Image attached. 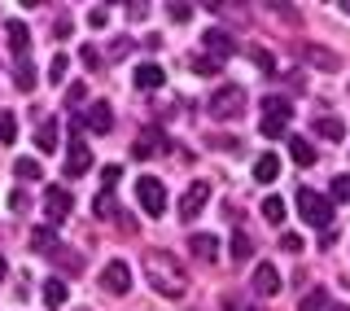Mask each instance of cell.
<instances>
[{
    "instance_id": "1",
    "label": "cell",
    "mask_w": 350,
    "mask_h": 311,
    "mask_svg": "<svg viewBox=\"0 0 350 311\" xmlns=\"http://www.w3.org/2000/svg\"><path fill=\"white\" fill-rule=\"evenodd\" d=\"M145 268H149V285L158 290L162 298H184V276H180V263L171 259V254H162V250H153L149 259H145Z\"/></svg>"
},
{
    "instance_id": "2",
    "label": "cell",
    "mask_w": 350,
    "mask_h": 311,
    "mask_svg": "<svg viewBox=\"0 0 350 311\" xmlns=\"http://www.w3.org/2000/svg\"><path fill=\"white\" fill-rule=\"evenodd\" d=\"M298 215L315 228H328L333 224V202L324 193H315V188H298Z\"/></svg>"
},
{
    "instance_id": "3",
    "label": "cell",
    "mask_w": 350,
    "mask_h": 311,
    "mask_svg": "<svg viewBox=\"0 0 350 311\" xmlns=\"http://www.w3.org/2000/svg\"><path fill=\"white\" fill-rule=\"evenodd\" d=\"M241 110H245V92H241L237 84H224L219 92H211V101H206V114L219 119V123H224V119H237Z\"/></svg>"
},
{
    "instance_id": "4",
    "label": "cell",
    "mask_w": 350,
    "mask_h": 311,
    "mask_svg": "<svg viewBox=\"0 0 350 311\" xmlns=\"http://www.w3.org/2000/svg\"><path fill=\"white\" fill-rule=\"evenodd\" d=\"M136 202H140V210H145V215L158 219L162 210H167V188H162V180L140 175V180H136Z\"/></svg>"
},
{
    "instance_id": "5",
    "label": "cell",
    "mask_w": 350,
    "mask_h": 311,
    "mask_svg": "<svg viewBox=\"0 0 350 311\" xmlns=\"http://www.w3.org/2000/svg\"><path fill=\"white\" fill-rule=\"evenodd\" d=\"M206 202H211V180H193L189 193L180 197V219H184V224H193V219L206 210Z\"/></svg>"
},
{
    "instance_id": "6",
    "label": "cell",
    "mask_w": 350,
    "mask_h": 311,
    "mask_svg": "<svg viewBox=\"0 0 350 311\" xmlns=\"http://www.w3.org/2000/svg\"><path fill=\"white\" fill-rule=\"evenodd\" d=\"M44 215H49V224H66L70 219V193L62 184L44 188Z\"/></svg>"
},
{
    "instance_id": "7",
    "label": "cell",
    "mask_w": 350,
    "mask_h": 311,
    "mask_svg": "<svg viewBox=\"0 0 350 311\" xmlns=\"http://www.w3.org/2000/svg\"><path fill=\"white\" fill-rule=\"evenodd\" d=\"M202 44H206V53H211V58H215V62H224V58H232V53L241 49V44H237L232 36H228V31H224V27H211V31H206V36H202Z\"/></svg>"
},
{
    "instance_id": "8",
    "label": "cell",
    "mask_w": 350,
    "mask_h": 311,
    "mask_svg": "<svg viewBox=\"0 0 350 311\" xmlns=\"http://www.w3.org/2000/svg\"><path fill=\"white\" fill-rule=\"evenodd\" d=\"M280 268H276V263H258V268H254V294H262V298H276L280 294Z\"/></svg>"
},
{
    "instance_id": "9",
    "label": "cell",
    "mask_w": 350,
    "mask_h": 311,
    "mask_svg": "<svg viewBox=\"0 0 350 311\" xmlns=\"http://www.w3.org/2000/svg\"><path fill=\"white\" fill-rule=\"evenodd\" d=\"M92 171V149L83 145V140H70V153H66V175H88Z\"/></svg>"
},
{
    "instance_id": "10",
    "label": "cell",
    "mask_w": 350,
    "mask_h": 311,
    "mask_svg": "<svg viewBox=\"0 0 350 311\" xmlns=\"http://www.w3.org/2000/svg\"><path fill=\"white\" fill-rule=\"evenodd\" d=\"M101 285H105L109 294H127V290H131V268H127L123 259H114V263H109V268H105Z\"/></svg>"
},
{
    "instance_id": "11",
    "label": "cell",
    "mask_w": 350,
    "mask_h": 311,
    "mask_svg": "<svg viewBox=\"0 0 350 311\" xmlns=\"http://www.w3.org/2000/svg\"><path fill=\"white\" fill-rule=\"evenodd\" d=\"M162 84H167L162 66H153V62H140V66H136V88H140V92H158Z\"/></svg>"
},
{
    "instance_id": "12",
    "label": "cell",
    "mask_w": 350,
    "mask_h": 311,
    "mask_svg": "<svg viewBox=\"0 0 350 311\" xmlns=\"http://www.w3.org/2000/svg\"><path fill=\"white\" fill-rule=\"evenodd\" d=\"M189 246H193V254H197L202 263H215V259H219V237H211V232H193Z\"/></svg>"
},
{
    "instance_id": "13",
    "label": "cell",
    "mask_w": 350,
    "mask_h": 311,
    "mask_svg": "<svg viewBox=\"0 0 350 311\" xmlns=\"http://www.w3.org/2000/svg\"><path fill=\"white\" fill-rule=\"evenodd\" d=\"M5 36H9V49H14V58H27V44H31V31L27 22H5Z\"/></svg>"
},
{
    "instance_id": "14",
    "label": "cell",
    "mask_w": 350,
    "mask_h": 311,
    "mask_svg": "<svg viewBox=\"0 0 350 311\" xmlns=\"http://www.w3.org/2000/svg\"><path fill=\"white\" fill-rule=\"evenodd\" d=\"M158 149H167V136H162V132H149V136H140L136 145H131V153H136V158H153Z\"/></svg>"
},
{
    "instance_id": "15",
    "label": "cell",
    "mask_w": 350,
    "mask_h": 311,
    "mask_svg": "<svg viewBox=\"0 0 350 311\" xmlns=\"http://www.w3.org/2000/svg\"><path fill=\"white\" fill-rule=\"evenodd\" d=\"M289 158L298 162V166H315V145H311V140H302V136H289Z\"/></svg>"
},
{
    "instance_id": "16",
    "label": "cell",
    "mask_w": 350,
    "mask_h": 311,
    "mask_svg": "<svg viewBox=\"0 0 350 311\" xmlns=\"http://www.w3.org/2000/svg\"><path fill=\"white\" fill-rule=\"evenodd\" d=\"M36 149H40V153H53V149H57V119H44V123H40Z\"/></svg>"
},
{
    "instance_id": "17",
    "label": "cell",
    "mask_w": 350,
    "mask_h": 311,
    "mask_svg": "<svg viewBox=\"0 0 350 311\" xmlns=\"http://www.w3.org/2000/svg\"><path fill=\"white\" fill-rule=\"evenodd\" d=\"M88 127H92V132H109V127H114V110H109L105 101H96L92 110H88Z\"/></svg>"
},
{
    "instance_id": "18",
    "label": "cell",
    "mask_w": 350,
    "mask_h": 311,
    "mask_svg": "<svg viewBox=\"0 0 350 311\" xmlns=\"http://www.w3.org/2000/svg\"><path fill=\"white\" fill-rule=\"evenodd\" d=\"M276 175H280V158H276V153H262V158L254 162V180L258 184H271Z\"/></svg>"
},
{
    "instance_id": "19",
    "label": "cell",
    "mask_w": 350,
    "mask_h": 311,
    "mask_svg": "<svg viewBox=\"0 0 350 311\" xmlns=\"http://www.w3.org/2000/svg\"><path fill=\"white\" fill-rule=\"evenodd\" d=\"M262 114L289 123V119H293V101H284V97H267V101H262Z\"/></svg>"
},
{
    "instance_id": "20",
    "label": "cell",
    "mask_w": 350,
    "mask_h": 311,
    "mask_svg": "<svg viewBox=\"0 0 350 311\" xmlns=\"http://www.w3.org/2000/svg\"><path fill=\"white\" fill-rule=\"evenodd\" d=\"M284 210H289V206H284L280 202V197H262V219H267V224H284Z\"/></svg>"
},
{
    "instance_id": "21",
    "label": "cell",
    "mask_w": 350,
    "mask_h": 311,
    "mask_svg": "<svg viewBox=\"0 0 350 311\" xmlns=\"http://www.w3.org/2000/svg\"><path fill=\"white\" fill-rule=\"evenodd\" d=\"M31 250H40V254H53V250H57L53 228H36V232H31Z\"/></svg>"
},
{
    "instance_id": "22",
    "label": "cell",
    "mask_w": 350,
    "mask_h": 311,
    "mask_svg": "<svg viewBox=\"0 0 350 311\" xmlns=\"http://www.w3.org/2000/svg\"><path fill=\"white\" fill-rule=\"evenodd\" d=\"M250 254H254V241H250V232H232V259L245 263Z\"/></svg>"
},
{
    "instance_id": "23",
    "label": "cell",
    "mask_w": 350,
    "mask_h": 311,
    "mask_svg": "<svg viewBox=\"0 0 350 311\" xmlns=\"http://www.w3.org/2000/svg\"><path fill=\"white\" fill-rule=\"evenodd\" d=\"M18 140V119L9 110H0V145H14Z\"/></svg>"
},
{
    "instance_id": "24",
    "label": "cell",
    "mask_w": 350,
    "mask_h": 311,
    "mask_svg": "<svg viewBox=\"0 0 350 311\" xmlns=\"http://www.w3.org/2000/svg\"><path fill=\"white\" fill-rule=\"evenodd\" d=\"M306 58H311V66H320V71H337V53L328 49H302Z\"/></svg>"
},
{
    "instance_id": "25",
    "label": "cell",
    "mask_w": 350,
    "mask_h": 311,
    "mask_svg": "<svg viewBox=\"0 0 350 311\" xmlns=\"http://www.w3.org/2000/svg\"><path fill=\"white\" fill-rule=\"evenodd\" d=\"M14 75H18V88H22V92H31V88H36V71H31V62H27V58H18Z\"/></svg>"
},
{
    "instance_id": "26",
    "label": "cell",
    "mask_w": 350,
    "mask_h": 311,
    "mask_svg": "<svg viewBox=\"0 0 350 311\" xmlns=\"http://www.w3.org/2000/svg\"><path fill=\"white\" fill-rule=\"evenodd\" d=\"M14 171H18V180H40L44 166H40L36 158H18V162H14Z\"/></svg>"
},
{
    "instance_id": "27",
    "label": "cell",
    "mask_w": 350,
    "mask_h": 311,
    "mask_svg": "<svg viewBox=\"0 0 350 311\" xmlns=\"http://www.w3.org/2000/svg\"><path fill=\"white\" fill-rule=\"evenodd\" d=\"M66 298H70V290H66L62 281H49V285H44V303H49V307H62Z\"/></svg>"
},
{
    "instance_id": "28",
    "label": "cell",
    "mask_w": 350,
    "mask_h": 311,
    "mask_svg": "<svg viewBox=\"0 0 350 311\" xmlns=\"http://www.w3.org/2000/svg\"><path fill=\"white\" fill-rule=\"evenodd\" d=\"M324 307H328V294L324 290H306L302 303H298V311H324Z\"/></svg>"
},
{
    "instance_id": "29",
    "label": "cell",
    "mask_w": 350,
    "mask_h": 311,
    "mask_svg": "<svg viewBox=\"0 0 350 311\" xmlns=\"http://www.w3.org/2000/svg\"><path fill=\"white\" fill-rule=\"evenodd\" d=\"M315 132H320L324 140H342V136H346V127L337 123V119H320V123H315Z\"/></svg>"
},
{
    "instance_id": "30",
    "label": "cell",
    "mask_w": 350,
    "mask_h": 311,
    "mask_svg": "<svg viewBox=\"0 0 350 311\" xmlns=\"http://www.w3.org/2000/svg\"><path fill=\"white\" fill-rule=\"evenodd\" d=\"M49 259H53V263H62V268H70V272H75V268H79V263H83V259H79V254H70V250H62V246H57V250H53V254H49Z\"/></svg>"
},
{
    "instance_id": "31",
    "label": "cell",
    "mask_w": 350,
    "mask_h": 311,
    "mask_svg": "<svg viewBox=\"0 0 350 311\" xmlns=\"http://www.w3.org/2000/svg\"><path fill=\"white\" fill-rule=\"evenodd\" d=\"M66 66H70V58H66V53H57V58H53V66H49V79H53V84L66 79Z\"/></svg>"
},
{
    "instance_id": "32",
    "label": "cell",
    "mask_w": 350,
    "mask_h": 311,
    "mask_svg": "<svg viewBox=\"0 0 350 311\" xmlns=\"http://www.w3.org/2000/svg\"><path fill=\"white\" fill-rule=\"evenodd\" d=\"M96 215H101V219L114 215V193H109V188H101V197H96Z\"/></svg>"
},
{
    "instance_id": "33",
    "label": "cell",
    "mask_w": 350,
    "mask_h": 311,
    "mask_svg": "<svg viewBox=\"0 0 350 311\" xmlns=\"http://www.w3.org/2000/svg\"><path fill=\"white\" fill-rule=\"evenodd\" d=\"M250 58L258 62V71H276V58H271L267 49H250Z\"/></svg>"
},
{
    "instance_id": "34",
    "label": "cell",
    "mask_w": 350,
    "mask_h": 311,
    "mask_svg": "<svg viewBox=\"0 0 350 311\" xmlns=\"http://www.w3.org/2000/svg\"><path fill=\"white\" fill-rule=\"evenodd\" d=\"M258 132H262L267 140H276L280 132H284V123H280V119H267V114H262V127H258Z\"/></svg>"
},
{
    "instance_id": "35",
    "label": "cell",
    "mask_w": 350,
    "mask_h": 311,
    "mask_svg": "<svg viewBox=\"0 0 350 311\" xmlns=\"http://www.w3.org/2000/svg\"><path fill=\"white\" fill-rule=\"evenodd\" d=\"M276 241H280V246L289 250V254H302V237H298V232H280Z\"/></svg>"
},
{
    "instance_id": "36",
    "label": "cell",
    "mask_w": 350,
    "mask_h": 311,
    "mask_svg": "<svg viewBox=\"0 0 350 311\" xmlns=\"http://www.w3.org/2000/svg\"><path fill=\"white\" fill-rule=\"evenodd\" d=\"M27 206H31L27 188H14V193H9V210H18V215H22V210H27Z\"/></svg>"
},
{
    "instance_id": "37",
    "label": "cell",
    "mask_w": 350,
    "mask_h": 311,
    "mask_svg": "<svg viewBox=\"0 0 350 311\" xmlns=\"http://www.w3.org/2000/svg\"><path fill=\"white\" fill-rule=\"evenodd\" d=\"M333 197L337 202H350V175H337L333 180Z\"/></svg>"
},
{
    "instance_id": "38",
    "label": "cell",
    "mask_w": 350,
    "mask_h": 311,
    "mask_svg": "<svg viewBox=\"0 0 350 311\" xmlns=\"http://www.w3.org/2000/svg\"><path fill=\"white\" fill-rule=\"evenodd\" d=\"M88 22H92V27H105V22H109V9L92 5V9H88Z\"/></svg>"
},
{
    "instance_id": "39",
    "label": "cell",
    "mask_w": 350,
    "mask_h": 311,
    "mask_svg": "<svg viewBox=\"0 0 350 311\" xmlns=\"http://www.w3.org/2000/svg\"><path fill=\"white\" fill-rule=\"evenodd\" d=\"M118 175H123L118 166H101V188H114V184H118Z\"/></svg>"
},
{
    "instance_id": "40",
    "label": "cell",
    "mask_w": 350,
    "mask_h": 311,
    "mask_svg": "<svg viewBox=\"0 0 350 311\" xmlns=\"http://www.w3.org/2000/svg\"><path fill=\"white\" fill-rule=\"evenodd\" d=\"M83 97H88V88H83L79 79H75V84H70V92H66V101H70V105H79Z\"/></svg>"
},
{
    "instance_id": "41",
    "label": "cell",
    "mask_w": 350,
    "mask_h": 311,
    "mask_svg": "<svg viewBox=\"0 0 350 311\" xmlns=\"http://www.w3.org/2000/svg\"><path fill=\"white\" fill-rule=\"evenodd\" d=\"M167 14H171L175 22H189V18H193V5H171Z\"/></svg>"
},
{
    "instance_id": "42",
    "label": "cell",
    "mask_w": 350,
    "mask_h": 311,
    "mask_svg": "<svg viewBox=\"0 0 350 311\" xmlns=\"http://www.w3.org/2000/svg\"><path fill=\"white\" fill-rule=\"evenodd\" d=\"M79 58H83L88 66H101V53H96V49H92V44H83V49H79Z\"/></svg>"
},
{
    "instance_id": "43",
    "label": "cell",
    "mask_w": 350,
    "mask_h": 311,
    "mask_svg": "<svg viewBox=\"0 0 350 311\" xmlns=\"http://www.w3.org/2000/svg\"><path fill=\"white\" fill-rule=\"evenodd\" d=\"M53 36H57V40L70 36V18H57V22H53Z\"/></svg>"
},
{
    "instance_id": "44",
    "label": "cell",
    "mask_w": 350,
    "mask_h": 311,
    "mask_svg": "<svg viewBox=\"0 0 350 311\" xmlns=\"http://www.w3.org/2000/svg\"><path fill=\"white\" fill-rule=\"evenodd\" d=\"M193 71H197V75H215V71H219V62H215V58H206V62H197Z\"/></svg>"
},
{
    "instance_id": "45",
    "label": "cell",
    "mask_w": 350,
    "mask_h": 311,
    "mask_svg": "<svg viewBox=\"0 0 350 311\" xmlns=\"http://www.w3.org/2000/svg\"><path fill=\"white\" fill-rule=\"evenodd\" d=\"M5 272H9V263H5V259H0V281H5Z\"/></svg>"
},
{
    "instance_id": "46",
    "label": "cell",
    "mask_w": 350,
    "mask_h": 311,
    "mask_svg": "<svg viewBox=\"0 0 350 311\" xmlns=\"http://www.w3.org/2000/svg\"><path fill=\"white\" fill-rule=\"evenodd\" d=\"M224 311H237V303H228V307H224Z\"/></svg>"
},
{
    "instance_id": "47",
    "label": "cell",
    "mask_w": 350,
    "mask_h": 311,
    "mask_svg": "<svg viewBox=\"0 0 350 311\" xmlns=\"http://www.w3.org/2000/svg\"><path fill=\"white\" fill-rule=\"evenodd\" d=\"M346 14H350V5H346Z\"/></svg>"
},
{
    "instance_id": "48",
    "label": "cell",
    "mask_w": 350,
    "mask_h": 311,
    "mask_svg": "<svg viewBox=\"0 0 350 311\" xmlns=\"http://www.w3.org/2000/svg\"><path fill=\"white\" fill-rule=\"evenodd\" d=\"M337 311H342V307H337Z\"/></svg>"
}]
</instances>
